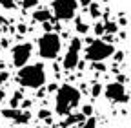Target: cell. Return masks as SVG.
<instances>
[{"instance_id":"obj_8","label":"cell","mask_w":131,"mask_h":128,"mask_svg":"<svg viewBox=\"0 0 131 128\" xmlns=\"http://www.w3.org/2000/svg\"><path fill=\"white\" fill-rule=\"evenodd\" d=\"M80 46H82V42H80V39H73L71 40V44H69V48H68V53H66V57H64V62H62V66L66 68V70H75L77 66H78V55H80Z\"/></svg>"},{"instance_id":"obj_12","label":"cell","mask_w":131,"mask_h":128,"mask_svg":"<svg viewBox=\"0 0 131 128\" xmlns=\"http://www.w3.org/2000/svg\"><path fill=\"white\" fill-rule=\"evenodd\" d=\"M75 24H77V31H78L80 35H86L88 31H89V26H88L84 20H82V19H77V22H75Z\"/></svg>"},{"instance_id":"obj_23","label":"cell","mask_w":131,"mask_h":128,"mask_svg":"<svg viewBox=\"0 0 131 128\" xmlns=\"http://www.w3.org/2000/svg\"><path fill=\"white\" fill-rule=\"evenodd\" d=\"M113 55H115V60H117V62H120V60L124 59V53H122V51H118V53H113Z\"/></svg>"},{"instance_id":"obj_28","label":"cell","mask_w":131,"mask_h":128,"mask_svg":"<svg viewBox=\"0 0 131 128\" xmlns=\"http://www.w3.org/2000/svg\"><path fill=\"white\" fill-rule=\"evenodd\" d=\"M89 2H91V0H80V4H82V6H89Z\"/></svg>"},{"instance_id":"obj_14","label":"cell","mask_w":131,"mask_h":128,"mask_svg":"<svg viewBox=\"0 0 131 128\" xmlns=\"http://www.w3.org/2000/svg\"><path fill=\"white\" fill-rule=\"evenodd\" d=\"M117 24H115V22H106L104 24V33H106V31H107V33H117Z\"/></svg>"},{"instance_id":"obj_13","label":"cell","mask_w":131,"mask_h":128,"mask_svg":"<svg viewBox=\"0 0 131 128\" xmlns=\"http://www.w3.org/2000/svg\"><path fill=\"white\" fill-rule=\"evenodd\" d=\"M89 13H91L93 19H98V17H100V7H98V4L89 2Z\"/></svg>"},{"instance_id":"obj_4","label":"cell","mask_w":131,"mask_h":128,"mask_svg":"<svg viewBox=\"0 0 131 128\" xmlns=\"http://www.w3.org/2000/svg\"><path fill=\"white\" fill-rule=\"evenodd\" d=\"M115 53V48L106 42V40H91L89 46L86 48V59L91 62H102L106 59H109Z\"/></svg>"},{"instance_id":"obj_26","label":"cell","mask_w":131,"mask_h":128,"mask_svg":"<svg viewBox=\"0 0 131 128\" xmlns=\"http://www.w3.org/2000/svg\"><path fill=\"white\" fill-rule=\"evenodd\" d=\"M18 33H26V26H24V24L18 26Z\"/></svg>"},{"instance_id":"obj_22","label":"cell","mask_w":131,"mask_h":128,"mask_svg":"<svg viewBox=\"0 0 131 128\" xmlns=\"http://www.w3.org/2000/svg\"><path fill=\"white\" fill-rule=\"evenodd\" d=\"M49 115H51V114H49L47 110H40V112H38V117H40V119H47Z\"/></svg>"},{"instance_id":"obj_1","label":"cell","mask_w":131,"mask_h":128,"mask_svg":"<svg viewBox=\"0 0 131 128\" xmlns=\"http://www.w3.org/2000/svg\"><path fill=\"white\" fill-rule=\"evenodd\" d=\"M80 104V92L71 84H62L57 90L55 97V112L58 115H69Z\"/></svg>"},{"instance_id":"obj_25","label":"cell","mask_w":131,"mask_h":128,"mask_svg":"<svg viewBox=\"0 0 131 128\" xmlns=\"http://www.w3.org/2000/svg\"><path fill=\"white\" fill-rule=\"evenodd\" d=\"M93 68H95V70H104V64H100V62H95V64H93Z\"/></svg>"},{"instance_id":"obj_21","label":"cell","mask_w":131,"mask_h":128,"mask_svg":"<svg viewBox=\"0 0 131 128\" xmlns=\"http://www.w3.org/2000/svg\"><path fill=\"white\" fill-rule=\"evenodd\" d=\"M82 114H84V115H91V114H93V108H91L89 104H86L84 108H82Z\"/></svg>"},{"instance_id":"obj_29","label":"cell","mask_w":131,"mask_h":128,"mask_svg":"<svg viewBox=\"0 0 131 128\" xmlns=\"http://www.w3.org/2000/svg\"><path fill=\"white\" fill-rule=\"evenodd\" d=\"M0 50H2V44H0Z\"/></svg>"},{"instance_id":"obj_9","label":"cell","mask_w":131,"mask_h":128,"mask_svg":"<svg viewBox=\"0 0 131 128\" xmlns=\"http://www.w3.org/2000/svg\"><path fill=\"white\" fill-rule=\"evenodd\" d=\"M2 115L7 117V119H13L16 124H26V123H29V119H31V114H29L27 110H16V108L2 110Z\"/></svg>"},{"instance_id":"obj_10","label":"cell","mask_w":131,"mask_h":128,"mask_svg":"<svg viewBox=\"0 0 131 128\" xmlns=\"http://www.w3.org/2000/svg\"><path fill=\"white\" fill-rule=\"evenodd\" d=\"M53 17H51V11L47 9H37L35 13H33V20L35 22H49Z\"/></svg>"},{"instance_id":"obj_5","label":"cell","mask_w":131,"mask_h":128,"mask_svg":"<svg viewBox=\"0 0 131 128\" xmlns=\"http://www.w3.org/2000/svg\"><path fill=\"white\" fill-rule=\"evenodd\" d=\"M51 7L57 20H71L77 13L78 2L77 0H53Z\"/></svg>"},{"instance_id":"obj_7","label":"cell","mask_w":131,"mask_h":128,"mask_svg":"<svg viewBox=\"0 0 131 128\" xmlns=\"http://www.w3.org/2000/svg\"><path fill=\"white\" fill-rule=\"evenodd\" d=\"M33 53V46L29 42H20V44H16L13 50H11V55H13V64L16 68H22L26 66V62L29 60Z\"/></svg>"},{"instance_id":"obj_17","label":"cell","mask_w":131,"mask_h":128,"mask_svg":"<svg viewBox=\"0 0 131 128\" xmlns=\"http://www.w3.org/2000/svg\"><path fill=\"white\" fill-rule=\"evenodd\" d=\"M20 99H22V93H20V92H16V93H15V97H13V101H11V108H16V106H18Z\"/></svg>"},{"instance_id":"obj_27","label":"cell","mask_w":131,"mask_h":128,"mask_svg":"<svg viewBox=\"0 0 131 128\" xmlns=\"http://www.w3.org/2000/svg\"><path fill=\"white\" fill-rule=\"evenodd\" d=\"M4 97H6V93H4V90H0V103L4 101Z\"/></svg>"},{"instance_id":"obj_16","label":"cell","mask_w":131,"mask_h":128,"mask_svg":"<svg viewBox=\"0 0 131 128\" xmlns=\"http://www.w3.org/2000/svg\"><path fill=\"white\" fill-rule=\"evenodd\" d=\"M0 6L4 9H13L15 7V0H0Z\"/></svg>"},{"instance_id":"obj_3","label":"cell","mask_w":131,"mask_h":128,"mask_svg":"<svg viewBox=\"0 0 131 128\" xmlns=\"http://www.w3.org/2000/svg\"><path fill=\"white\" fill-rule=\"evenodd\" d=\"M60 48H62V40L57 33L49 31L38 39V53L44 59H57V55L60 53Z\"/></svg>"},{"instance_id":"obj_6","label":"cell","mask_w":131,"mask_h":128,"mask_svg":"<svg viewBox=\"0 0 131 128\" xmlns=\"http://www.w3.org/2000/svg\"><path fill=\"white\" fill-rule=\"evenodd\" d=\"M104 95L111 103H127L129 101V95L126 93V88L122 83H109L104 88Z\"/></svg>"},{"instance_id":"obj_20","label":"cell","mask_w":131,"mask_h":128,"mask_svg":"<svg viewBox=\"0 0 131 128\" xmlns=\"http://www.w3.org/2000/svg\"><path fill=\"white\" fill-rule=\"evenodd\" d=\"M95 33L96 35H104V24H96L95 26Z\"/></svg>"},{"instance_id":"obj_19","label":"cell","mask_w":131,"mask_h":128,"mask_svg":"<svg viewBox=\"0 0 131 128\" xmlns=\"http://www.w3.org/2000/svg\"><path fill=\"white\" fill-rule=\"evenodd\" d=\"M100 92H102V86H100V84H95L93 90H91V95H93V97H98V95H100Z\"/></svg>"},{"instance_id":"obj_2","label":"cell","mask_w":131,"mask_h":128,"mask_svg":"<svg viewBox=\"0 0 131 128\" xmlns=\"http://www.w3.org/2000/svg\"><path fill=\"white\" fill-rule=\"evenodd\" d=\"M16 81H18L20 86L37 90V88H40V86L46 84V70H44L42 64L22 66V68H18V73H16Z\"/></svg>"},{"instance_id":"obj_24","label":"cell","mask_w":131,"mask_h":128,"mask_svg":"<svg viewBox=\"0 0 131 128\" xmlns=\"http://www.w3.org/2000/svg\"><path fill=\"white\" fill-rule=\"evenodd\" d=\"M7 77H9V73H7V71H2V73H0V83L7 81Z\"/></svg>"},{"instance_id":"obj_11","label":"cell","mask_w":131,"mask_h":128,"mask_svg":"<svg viewBox=\"0 0 131 128\" xmlns=\"http://www.w3.org/2000/svg\"><path fill=\"white\" fill-rule=\"evenodd\" d=\"M77 121H84V114H78V115H71V114H69V117L62 123V126H64V128H68V126H71V124L77 123Z\"/></svg>"},{"instance_id":"obj_18","label":"cell","mask_w":131,"mask_h":128,"mask_svg":"<svg viewBox=\"0 0 131 128\" xmlns=\"http://www.w3.org/2000/svg\"><path fill=\"white\" fill-rule=\"evenodd\" d=\"M22 4H24L26 9H29V7H35L38 4V0H22Z\"/></svg>"},{"instance_id":"obj_15","label":"cell","mask_w":131,"mask_h":128,"mask_svg":"<svg viewBox=\"0 0 131 128\" xmlns=\"http://www.w3.org/2000/svg\"><path fill=\"white\" fill-rule=\"evenodd\" d=\"M82 128H96V121H95V117H91V115H89V119H88V121H84Z\"/></svg>"}]
</instances>
